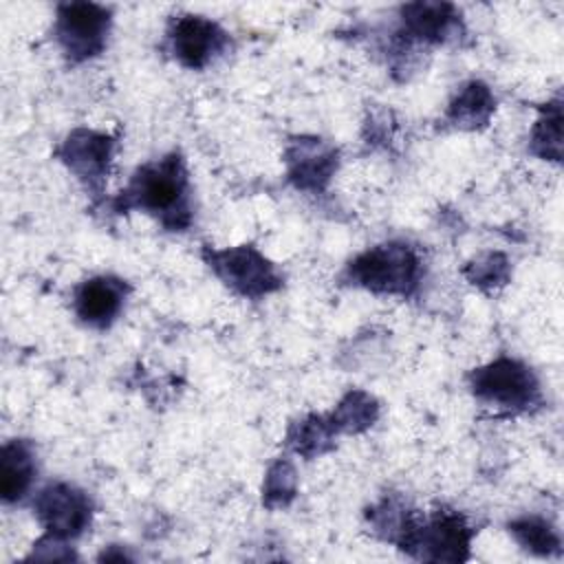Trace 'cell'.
I'll return each mask as SVG.
<instances>
[{"label":"cell","mask_w":564,"mask_h":564,"mask_svg":"<svg viewBox=\"0 0 564 564\" xmlns=\"http://www.w3.org/2000/svg\"><path fill=\"white\" fill-rule=\"evenodd\" d=\"M128 196L132 198V205L161 216V220L172 229L185 227L189 220L187 176L183 161L176 154L143 167L132 181Z\"/></svg>","instance_id":"6da1fadb"},{"label":"cell","mask_w":564,"mask_h":564,"mask_svg":"<svg viewBox=\"0 0 564 564\" xmlns=\"http://www.w3.org/2000/svg\"><path fill=\"white\" fill-rule=\"evenodd\" d=\"M419 262L405 245H381L350 264V275L366 289L381 293H408L416 284Z\"/></svg>","instance_id":"7a4b0ae2"},{"label":"cell","mask_w":564,"mask_h":564,"mask_svg":"<svg viewBox=\"0 0 564 564\" xmlns=\"http://www.w3.org/2000/svg\"><path fill=\"white\" fill-rule=\"evenodd\" d=\"M399 529L401 544L408 551H419L421 557L427 560H463L469 542V531L460 516L438 513L430 522H416L414 518H405Z\"/></svg>","instance_id":"3957f363"},{"label":"cell","mask_w":564,"mask_h":564,"mask_svg":"<svg viewBox=\"0 0 564 564\" xmlns=\"http://www.w3.org/2000/svg\"><path fill=\"white\" fill-rule=\"evenodd\" d=\"M474 394L487 403L522 410L538 399V383L529 368L513 359H498L471 375Z\"/></svg>","instance_id":"277c9868"},{"label":"cell","mask_w":564,"mask_h":564,"mask_svg":"<svg viewBox=\"0 0 564 564\" xmlns=\"http://www.w3.org/2000/svg\"><path fill=\"white\" fill-rule=\"evenodd\" d=\"M108 31V11L97 4H64L57 18V40L75 62L88 59L104 48Z\"/></svg>","instance_id":"5b68a950"},{"label":"cell","mask_w":564,"mask_h":564,"mask_svg":"<svg viewBox=\"0 0 564 564\" xmlns=\"http://www.w3.org/2000/svg\"><path fill=\"white\" fill-rule=\"evenodd\" d=\"M212 267L231 289L245 295H262L278 289L280 278L273 267L251 247H236L212 253Z\"/></svg>","instance_id":"8992f818"},{"label":"cell","mask_w":564,"mask_h":564,"mask_svg":"<svg viewBox=\"0 0 564 564\" xmlns=\"http://www.w3.org/2000/svg\"><path fill=\"white\" fill-rule=\"evenodd\" d=\"M35 509L53 538H70L82 533L90 518V505L82 491L70 485H51L37 500Z\"/></svg>","instance_id":"52a82bcc"},{"label":"cell","mask_w":564,"mask_h":564,"mask_svg":"<svg viewBox=\"0 0 564 564\" xmlns=\"http://www.w3.org/2000/svg\"><path fill=\"white\" fill-rule=\"evenodd\" d=\"M223 35L225 33L214 22L198 15H185L174 24L172 46L183 64L198 68L207 64L223 46Z\"/></svg>","instance_id":"ba28073f"},{"label":"cell","mask_w":564,"mask_h":564,"mask_svg":"<svg viewBox=\"0 0 564 564\" xmlns=\"http://www.w3.org/2000/svg\"><path fill=\"white\" fill-rule=\"evenodd\" d=\"M62 156L88 187H99L108 170L110 139L104 134L77 130L66 139Z\"/></svg>","instance_id":"9c48e42d"},{"label":"cell","mask_w":564,"mask_h":564,"mask_svg":"<svg viewBox=\"0 0 564 564\" xmlns=\"http://www.w3.org/2000/svg\"><path fill=\"white\" fill-rule=\"evenodd\" d=\"M121 302H123V284L110 278L88 280L79 286L75 295L77 315L93 326L110 324L119 313Z\"/></svg>","instance_id":"30bf717a"},{"label":"cell","mask_w":564,"mask_h":564,"mask_svg":"<svg viewBox=\"0 0 564 564\" xmlns=\"http://www.w3.org/2000/svg\"><path fill=\"white\" fill-rule=\"evenodd\" d=\"M335 156L319 141H300L291 152V176L302 187H319L328 181Z\"/></svg>","instance_id":"8fae6325"},{"label":"cell","mask_w":564,"mask_h":564,"mask_svg":"<svg viewBox=\"0 0 564 564\" xmlns=\"http://www.w3.org/2000/svg\"><path fill=\"white\" fill-rule=\"evenodd\" d=\"M33 478L31 452L22 443L4 445L0 458V491L4 500H18Z\"/></svg>","instance_id":"7c38bea8"},{"label":"cell","mask_w":564,"mask_h":564,"mask_svg":"<svg viewBox=\"0 0 564 564\" xmlns=\"http://www.w3.org/2000/svg\"><path fill=\"white\" fill-rule=\"evenodd\" d=\"M494 110V99L489 95V90L482 84H469L452 104L449 108V119L456 126H465V128H476L480 123L487 121L489 112Z\"/></svg>","instance_id":"4fadbf2b"},{"label":"cell","mask_w":564,"mask_h":564,"mask_svg":"<svg viewBox=\"0 0 564 564\" xmlns=\"http://www.w3.org/2000/svg\"><path fill=\"white\" fill-rule=\"evenodd\" d=\"M449 11L447 4H412L405 9V26L419 37L441 40L452 22Z\"/></svg>","instance_id":"5bb4252c"},{"label":"cell","mask_w":564,"mask_h":564,"mask_svg":"<svg viewBox=\"0 0 564 564\" xmlns=\"http://www.w3.org/2000/svg\"><path fill=\"white\" fill-rule=\"evenodd\" d=\"M511 531L516 538L533 553L546 555L560 549V538L553 531V527L540 518H522L511 524Z\"/></svg>","instance_id":"9a60e30c"},{"label":"cell","mask_w":564,"mask_h":564,"mask_svg":"<svg viewBox=\"0 0 564 564\" xmlns=\"http://www.w3.org/2000/svg\"><path fill=\"white\" fill-rule=\"evenodd\" d=\"M533 148L535 152H540L546 159L560 161L562 154V117H560V108H553V115H546V119H542L533 132Z\"/></svg>","instance_id":"2e32d148"},{"label":"cell","mask_w":564,"mask_h":564,"mask_svg":"<svg viewBox=\"0 0 564 564\" xmlns=\"http://www.w3.org/2000/svg\"><path fill=\"white\" fill-rule=\"evenodd\" d=\"M375 419V403L372 399H368L366 394H350L341 408H339V425L346 430H357L368 425Z\"/></svg>","instance_id":"e0dca14e"},{"label":"cell","mask_w":564,"mask_h":564,"mask_svg":"<svg viewBox=\"0 0 564 564\" xmlns=\"http://www.w3.org/2000/svg\"><path fill=\"white\" fill-rule=\"evenodd\" d=\"M293 485H295V478H293V469L284 463L275 465L269 474V480H267V498L273 500H286L293 496Z\"/></svg>","instance_id":"ac0fdd59"},{"label":"cell","mask_w":564,"mask_h":564,"mask_svg":"<svg viewBox=\"0 0 564 564\" xmlns=\"http://www.w3.org/2000/svg\"><path fill=\"white\" fill-rule=\"evenodd\" d=\"M330 436V427H326L319 419L315 421H308L300 427V436H297V443L295 447L304 454H311V452H319L322 449V443L328 441Z\"/></svg>","instance_id":"d6986e66"}]
</instances>
